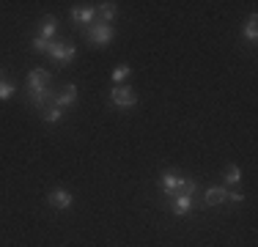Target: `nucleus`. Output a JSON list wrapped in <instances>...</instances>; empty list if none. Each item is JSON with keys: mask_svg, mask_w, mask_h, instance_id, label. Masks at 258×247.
<instances>
[{"mask_svg": "<svg viewBox=\"0 0 258 247\" xmlns=\"http://www.w3.org/2000/svg\"><path fill=\"white\" fill-rule=\"evenodd\" d=\"M244 39H247V41H255L258 39V17L255 14H250L247 25H244Z\"/></svg>", "mask_w": 258, "mask_h": 247, "instance_id": "obj_13", "label": "nucleus"}, {"mask_svg": "<svg viewBox=\"0 0 258 247\" xmlns=\"http://www.w3.org/2000/svg\"><path fill=\"white\" fill-rule=\"evenodd\" d=\"M129 74H132V66H129V64H118L113 69V83H124Z\"/></svg>", "mask_w": 258, "mask_h": 247, "instance_id": "obj_16", "label": "nucleus"}, {"mask_svg": "<svg viewBox=\"0 0 258 247\" xmlns=\"http://www.w3.org/2000/svg\"><path fill=\"white\" fill-rule=\"evenodd\" d=\"M41 118H44L47 124H58L60 118H63V110H58V107H52V104H50V107L41 110Z\"/></svg>", "mask_w": 258, "mask_h": 247, "instance_id": "obj_15", "label": "nucleus"}, {"mask_svg": "<svg viewBox=\"0 0 258 247\" xmlns=\"http://www.w3.org/2000/svg\"><path fill=\"white\" fill-rule=\"evenodd\" d=\"M85 39L96 47H104L115 39V28L113 25H104V22H94L91 28H85Z\"/></svg>", "mask_w": 258, "mask_h": 247, "instance_id": "obj_1", "label": "nucleus"}, {"mask_svg": "<svg viewBox=\"0 0 258 247\" xmlns=\"http://www.w3.org/2000/svg\"><path fill=\"white\" fill-rule=\"evenodd\" d=\"M195 187H198V184H195L192 178H187V181H184V187H181V193H184V195H192V198H195Z\"/></svg>", "mask_w": 258, "mask_h": 247, "instance_id": "obj_19", "label": "nucleus"}, {"mask_svg": "<svg viewBox=\"0 0 258 247\" xmlns=\"http://www.w3.org/2000/svg\"><path fill=\"white\" fill-rule=\"evenodd\" d=\"M228 201V193H225L223 187H209L206 195H204V203L206 206H220V203Z\"/></svg>", "mask_w": 258, "mask_h": 247, "instance_id": "obj_10", "label": "nucleus"}, {"mask_svg": "<svg viewBox=\"0 0 258 247\" xmlns=\"http://www.w3.org/2000/svg\"><path fill=\"white\" fill-rule=\"evenodd\" d=\"M72 193L69 190H52L50 195H47V203H50L52 209H58V212H66V209H72Z\"/></svg>", "mask_w": 258, "mask_h": 247, "instance_id": "obj_7", "label": "nucleus"}, {"mask_svg": "<svg viewBox=\"0 0 258 247\" xmlns=\"http://www.w3.org/2000/svg\"><path fill=\"white\" fill-rule=\"evenodd\" d=\"M72 20L77 25H85V28H91L96 20V9H91V6H75L72 9Z\"/></svg>", "mask_w": 258, "mask_h": 247, "instance_id": "obj_9", "label": "nucleus"}, {"mask_svg": "<svg viewBox=\"0 0 258 247\" xmlns=\"http://www.w3.org/2000/svg\"><path fill=\"white\" fill-rule=\"evenodd\" d=\"M110 102H113L115 107L126 110V107H135V104H138V94H135L129 85H118V88L110 91Z\"/></svg>", "mask_w": 258, "mask_h": 247, "instance_id": "obj_3", "label": "nucleus"}, {"mask_svg": "<svg viewBox=\"0 0 258 247\" xmlns=\"http://www.w3.org/2000/svg\"><path fill=\"white\" fill-rule=\"evenodd\" d=\"M228 198H231V201H236V203H244V193H239V190H231Z\"/></svg>", "mask_w": 258, "mask_h": 247, "instance_id": "obj_20", "label": "nucleus"}, {"mask_svg": "<svg viewBox=\"0 0 258 247\" xmlns=\"http://www.w3.org/2000/svg\"><path fill=\"white\" fill-rule=\"evenodd\" d=\"M0 74H3V69H0ZM0 80H3V77H0Z\"/></svg>", "mask_w": 258, "mask_h": 247, "instance_id": "obj_21", "label": "nucleus"}, {"mask_svg": "<svg viewBox=\"0 0 258 247\" xmlns=\"http://www.w3.org/2000/svg\"><path fill=\"white\" fill-rule=\"evenodd\" d=\"M50 88V72L47 69H33L28 74V94L33 96V94H41V91H47Z\"/></svg>", "mask_w": 258, "mask_h": 247, "instance_id": "obj_4", "label": "nucleus"}, {"mask_svg": "<svg viewBox=\"0 0 258 247\" xmlns=\"http://www.w3.org/2000/svg\"><path fill=\"white\" fill-rule=\"evenodd\" d=\"M184 181H187V176H181V173H176V170L162 173V178H159V184H162V193L168 195V198H173L176 193H181Z\"/></svg>", "mask_w": 258, "mask_h": 247, "instance_id": "obj_5", "label": "nucleus"}, {"mask_svg": "<svg viewBox=\"0 0 258 247\" xmlns=\"http://www.w3.org/2000/svg\"><path fill=\"white\" fill-rule=\"evenodd\" d=\"M47 55L52 58L55 66H66V64L75 60L77 49H75V44H69V41H52L50 49H47Z\"/></svg>", "mask_w": 258, "mask_h": 247, "instance_id": "obj_2", "label": "nucleus"}, {"mask_svg": "<svg viewBox=\"0 0 258 247\" xmlns=\"http://www.w3.org/2000/svg\"><path fill=\"white\" fill-rule=\"evenodd\" d=\"M50 44H52V41L41 39V36H36V39H33V49H36V52H44V55H47V49H50Z\"/></svg>", "mask_w": 258, "mask_h": 247, "instance_id": "obj_18", "label": "nucleus"}, {"mask_svg": "<svg viewBox=\"0 0 258 247\" xmlns=\"http://www.w3.org/2000/svg\"><path fill=\"white\" fill-rule=\"evenodd\" d=\"M55 30H58V20H55L52 14H47L44 20L39 22V36H41V39H47V41H50L52 36H55Z\"/></svg>", "mask_w": 258, "mask_h": 247, "instance_id": "obj_11", "label": "nucleus"}, {"mask_svg": "<svg viewBox=\"0 0 258 247\" xmlns=\"http://www.w3.org/2000/svg\"><path fill=\"white\" fill-rule=\"evenodd\" d=\"M239 181H242V168L228 165V170H225V184H228V187H236Z\"/></svg>", "mask_w": 258, "mask_h": 247, "instance_id": "obj_14", "label": "nucleus"}, {"mask_svg": "<svg viewBox=\"0 0 258 247\" xmlns=\"http://www.w3.org/2000/svg\"><path fill=\"white\" fill-rule=\"evenodd\" d=\"M189 209H192V195L176 193L173 198H170V212H173L176 217H184V214H189Z\"/></svg>", "mask_w": 258, "mask_h": 247, "instance_id": "obj_8", "label": "nucleus"}, {"mask_svg": "<svg viewBox=\"0 0 258 247\" xmlns=\"http://www.w3.org/2000/svg\"><path fill=\"white\" fill-rule=\"evenodd\" d=\"M75 102H77V85H75V83L63 85V91H60L58 96H52V107H58V110L72 107Z\"/></svg>", "mask_w": 258, "mask_h": 247, "instance_id": "obj_6", "label": "nucleus"}, {"mask_svg": "<svg viewBox=\"0 0 258 247\" xmlns=\"http://www.w3.org/2000/svg\"><path fill=\"white\" fill-rule=\"evenodd\" d=\"M115 11H118V6H115V3H99V9H96V17H99V22H104V25H113Z\"/></svg>", "mask_w": 258, "mask_h": 247, "instance_id": "obj_12", "label": "nucleus"}, {"mask_svg": "<svg viewBox=\"0 0 258 247\" xmlns=\"http://www.w3.org/2000/svg\"><path fill=\"white\" fill-rule=\"evenodd\" d=\"M14 91H17L14 83H9V80H0V99H3V102L14 96Z\"/></svg>", "mask_w": 258, "mask_h": 247, "instance_id": "obj_17", "label": "nucleus"}]
</instances>
